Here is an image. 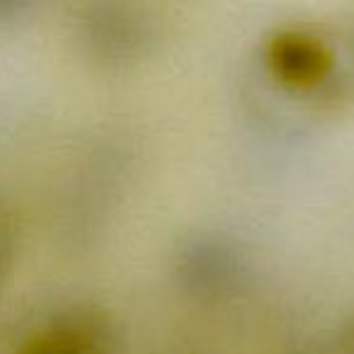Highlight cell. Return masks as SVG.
I'll return each instance as SVG.
<instances>
[{
  "label": "cell",
  "mask_w": 354,
  "mask_h": 354,
  "mask_svg": "<svg viewBox=\"0 0 354 354\" xmlns=\"http://www.w3.org/2000/svg\"><path fill=\"white\" fill-rule=\"evenodd\" d=\"M272 61L277 66V73L284 75V80H294V83H310V80L320 78L325 73V66H328V56H325L323 46L310 37L301 35L281 37L274 44Z\"/></svg>",
  "instance_id": "cell-1"
}]
</instances>
